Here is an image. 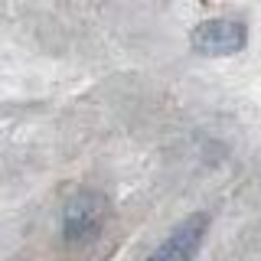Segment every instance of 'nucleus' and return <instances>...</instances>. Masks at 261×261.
Here are the masks:
<instances>
[{
    "mask_svg": "<svg viewBox=\"0 0 261 261\" xmlns=\"http://www.w3.org/2000/svg\"><path fill=\"white\" fill-rule=\"evenodd\" d=\"M206 225H209L206 216L186 219V222L176 225L173 235H170V239L163 242L157 251H153V258H157V261H186V258H193L196 248H199V242H202V232H206Z\"/></svg>",
    "mask_w": 261,
    "mask_h": 261,
    "instance_id": "obj_3",
    "label": "nucleus"
},
{
    "mask_svg": "<svg viewBox=\"0 0 261 261\" xmlns=\"http://www.w3.org/2000/svg\"><path fill=\"white\" fill-rule=\"evenodd\" d=\"M245 27L235 20H206L193 30L190 43L202 56H235L245 46Z\"/></svg>",
    "mask_w": 261,
    "mask_h": 261,
    "instance_id": "obj_2",
    "label": "nucleus"
},
{
    "mask_svg": "<svg viewBox=\"0 0 261 261\" xmlns=\"http://www.w3.org/2000/svg\"><path fill=\"white\" fill-rule=\"evenodd\" d=\"M105 212H108V202L98 193H79L65 202L62 212V232L72 245H85L92 242L105 225Z\"/></svg>",
    "mask_w": 261,
    "mask_h": 261,
    "instance_id": "obj_1",
    "label": "nucleus"
}]
</instances>
